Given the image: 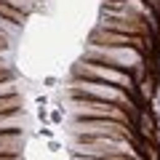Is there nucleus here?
<instances>
[{
  "label": "nucleus",
  "mask_w": 160,
  "mask_h": 160,
  "mask_svg": "<svg viewBox=\"0 0 160 160\" xmlns=\"http://www.w3.org/2000/svg\"><path fill=\"white\" fill-rule=\"evenodd\" d=\"M69 109H72L75 120H118V123H128V126L136 123V118H133L128 109L118 107V104L96 102V99L72 96L69 99Z\"/></svg>",
  "instance_id": "nucleus-3"
},
{
  "label": "nucleus",
  "mask_w": 160,
  "mask_h": 160,
  "mask_svg": "<svg viewBox=\"0 0 160 160\" xmlns=\"http://www.w3.org/2000/svg\"><path fill=\"white\" fill-rule=\"evenodd\" d=\"M86 59L109 64V67H118V69H126V72H131V69H136V67L144 64V53L139 48H131V46L112 48V46H93V43H88Z\"/></svg>",
  "instance_id": "nucleus-6"
},
{
  "label": "nucleus",
  "mask_w": 160,
  "mask_h": 160,
  "mask_svg": "<svg viewBox=\"0 0 160 160\" xmlns=\"http://www.w3.org/2000/svg\"><path fill=\"white\" fill-rule=\"evenodd\" d=\"M72 133L75 139H128V142H136L139 136L133 131V126L128 123H118V120H72Z\"/></svg>",
  "instance_id": "nucleus-5"
},
{
  "label": "nucleus",
  "mask_w": 160,
  "mask_h": 160,
  "mask_svg": "<svg viewBox=\"0 0 160 160\" xmlns=\"http://www.w3.org/2000/svg\"><path fill=\"white\" fill-rule=\"evenodd\" d=\"M67 91L72 96H83V99H96V102H107V104H118V107L128 109L133 118H139L136 109V99L128 91L118 86H109V83H102V80H91V78H72L69 80Z\"/></svg>",
  "instance_id": "nucleus-2"
},
{
  "label": "nucleus",
  "mask_w": 160,
  "mask_h": 160,
  "mask_svg": "<svg viewBox=\"0 0 160 160\" xmlns=\"http://www.w3.org/2000/svg\"><path fill=\"white\" fill-rule=\"evenodd\" d=\"M22 107V99L13 93V96H0V115H8V112H19Z\"/></svg>",
  "instance_id": "nucleus-11"
},
{
  "label": "nucleus",
  "mask_w": 160,
  "mask_h": 160,
  "mask_svg": "<svg viewBox=\"0 0 160 160\" xmlns=\"http://www.w3.org/2000/svg\"><path fill=\"white\" fill-rule=\"evenodd\" d=\"M72 155L78 158H96V160H147L139 152L136 142L128 139H75Z\"/></svg>",
  "instance_id": "nucleus-1"
},
{
  "label": "nucleus",
  "mask_w": 160,
  "mask_h": 160,
  "mask_svg": "<svg viewBox=\"0 0 160 160\" xmlns=\"http://www.w3.org/2000/svg\"><path fill=\"white\" fill-rule=\"evenodd\" d=\"M0 160H19V158H0Z\"/></svg>",
  "instance_id": "nucleus-13"
},
{
  "label": "nucleus",
  "mask_w": 160,
  "mask_h": 160,
  "mask_svg": "<svg viewBox=\"0 0 160 160\" xmlns=\"http://www.w3.org/2000/svg\"><path fill=\"white\" fill-rule=\"evenodd\" d=\"M91 43H93V46H112V48H126V46H131V48H139L144 56L152 51V40L136 38V35L109 32V29H102V27H96V29L91 32Z\"/></svg>",
  "instance_id": "nucleus-7"
},
{
  "label": "nucleus",
  "mask_w": 160,
  "mask_h": 160,
  "mask_svg": "<svg viewBox=\"0 0 160 160\" xmlns=\"http://www.w3.org/2000/svg\"><path fill=\"white\" fill-rule=\"evenodd\" d=\"M19 27H22V24L11 22V19H6V16H0V38L6 40V43H13V40L19 38Z\"/></svg>",
  "instance_id": "nucleus-10"
},
{
  "label": "nucleus",
  "mask_w": 160,
  "mask_h": 160,
  "mask_svg": "<svg viewBox=\"0 0 160 160\" xmlns=\"http://www.w3.org/2000/svg\"><path fill=\"white\" fill-rule=\"evenodd\" d=\"M0 3H6V6H11V8H16V11H22L24 16H27V13H32L35 8H38V0H0Z\"/></svg>",
  "instance_id": "nucleus-12"
},
{
  "label": "nucleus",
  "mask_w": 160,
  "mask_h": 160,
  "mask_svg": "<svg viewBox=\"0 0 160 160\" xmlns=\"http://www.w3.org/2000/svg\"><path fill=\"white\" fill-rule=\"evenodd\" d=\"M72 72H75V78H91V80H102V83H109V86H118V88H123V91H128L131 96L136 93V80H133V75L126 72V69H118V67H109V64H102V62L83 59V62L75 64Z\"/></svg>",
  "instance_id": "nucleus-4"
},
{
  "label": "nucleus",
  "mask_w": 160,
  "mask_h": 160,
  "mask_svg": "<svg viewBox=\"0 0 160 160\" xmlns=\"http://www.w3.org/2000/svg\"><path fill=\"white\" fill-rule=\"evenodd\" d=\"M22 144V133H0V158H19Z\"/></svg>",
  "instance_id": "nucleus-8"
},
{
  "label": "nucleus",
  "mask_w": 160,
  "mask_h": 160,
  "mask_svg": "<svg viewBox=\"0 0 160 160\" xmlns=\"http://www.w3.org/2000/svg\"><path fill=\"white\" fill-rule=\"evenodd\" d=\"M22 128H24V115L22 112L0 115V133H19Z\"/></svg>",
  "instance_id": "nucleus-9"
}]
</instances>
